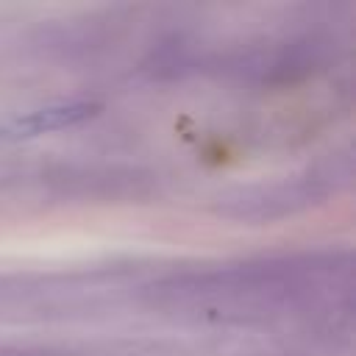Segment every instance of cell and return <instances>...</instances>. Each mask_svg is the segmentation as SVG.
<instances>
[{
    "mask_svg": "<svg viewBox=\"0 0 356 356\" xmlns=\"http://www.w3.org/2000/svg\"><path fill=\"white\" fill-rule=\"evenodd\" d=\"M86 103H75V106H58V108H47V111H36L25 120H17L14 122V134H42V131H50V128H58V125H67L72 120H81L86 114Z\"/></svg>",
    "mask_w": 356,
    "mask_h": 356,
    "instance_id": "6da1fadb",
    "label": "cell"
}]
</instances>
